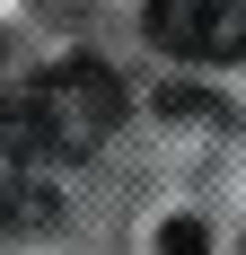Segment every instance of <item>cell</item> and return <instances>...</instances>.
<instances>
[{"instance_id":"7a4b0ae2","label":"cell","mask_w":246,"mask_h":255,"mask_svg":"<svg viewBox=\"0 0 246 255\" xmlns=\"http://www.w3.org/2000/svg\"><path fill=\"white\" fill-rule=\"evenodd\" d=\"M149 35L176 62H246V0H149Z\"/></svg>"},{"instance_id":"6da1fadb","label":"cell","mask_w":246,"mask_h":255,"mask_svg":"<svg viewBox=\"0 0 246 255\" xmlns=\"http://www.w3.org/2000/svg\"><path fill=\"white\" fill-rule=\"evenodd\" d=\"M123 79L106 71V62H53V71H35L9 97V124H0V141H9V158L18 167H79V158L97 150L106 132L123 124Z\"/></svg>"},{"instance_id":"3957f363","label":"cell","mask_w":246,"mask_h":255,"mask_svg":"<svg viewBox=\"0 0 246 255\" xmlns=\"http://www.w3.org/2000/svg\"><path fill=\"white\" fill-rule=\"evenodd\" d=\"M158 255H211L202 220H167V229H158Z\"/></svg>"}]
</instances>
